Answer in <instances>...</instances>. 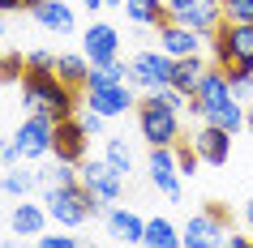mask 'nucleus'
I'll return each mask as SVG.
<instances>
[{"mask_svg": "<svg viewBox=\"0 0 253 248\" xmlns=\"http://www.w3.org/2000/svg\"><path fill=\"white\" fill-rule=\"evenodd\" d=\"M193 99H198L202 124H214V129H223V133L245 129V99L227 86V77H223L219 65H211V73L202 77V86H198Z\"/></svg>", "mask_w": 253, "mask_h": 248, "instance_id": "1", "label": "nucleus"}, {"mask_svg": "<svg viewBox=\"0 0 253 248\" xmlns=\"http://www.w3.org/2000/svg\"><path fill=\"white\" fill-rule=\"evenodd\" d=\"M22 103L30 111L52 116V120H73L78 116V90H69L52 69L47 73L43 69H26V77H22Z\"/></svg>", "mask_w": 253, "mask_h": 248, "instance_id": "2", "label": "nucleus"}, {"mask_svg": "<svg viewBox=\"0 0 253 248\" xmlns=\"http://www.w3.org/2000/svg\"><path fill=\"white\" fill-rule=\"evenodd\" d=\"M43 206H47V218L60 227V231H73V227H82V222H90V214H99V201H94L86 188L78 184H60V188H47L43 193Z\"/></svg>", "mask_w": 253, "mask_h": 248, "instance_id": "3", "label": "nucleus"}, {"mask_svg": "<svg viewBox=\"0 0 253 248\" xmlns=\"http://www.w3.org/2000/svg\"><path fill=\"white\" fill-rule=\"evenodd\" d=\"M211 52L219 69H253V26L223 22L211 35Z\"/></svg>", "mask_w": 253, "mask_h": 248, "instance_id": "4", "label": "nucleus"}, {"mask_svg": "<svg viewBox=\"0 0 253 248\" xmlns=\"http://www.w3.org/2000/svg\"><path fill=\"white\" fill-rule=\"evenodd\" d=\"M137 129H142V137L150 145H176V137H180V111L163 107L155 94H146L137 103Z\"/></svg>", "mask_w": 253, "mask_h": 248, "instance_id": "5", "label": "nucleus"}, {"mask_svg": "<svg viewBox=\"0 0 253 248\" xmlns=\"http://www.w3.org/2000/svg\"><path fill=\"white\" fill-rule=\"evenodd\" d=\"M227 235V210L219 201L193 214V218L180 227V248H219V240Z\"/></svg>", "mask_w": 253, "mask_h": 248, "instance_id": "6", "label": "nucleus"}, {"mask_svg": "<svg viewBox=\"0 0 253 248\" xmlns=\"http://www.w3.org/2000/svg\"><path fill=\"white\" fill-rule=\"evenodd\" d=\"M52 137H56V120L52 116H43V111H30L22 124H17L13 133V150L17 158H47L52 154Z\"/></svg>", "mask_w": 253, "mask_h": 248, "instance_id": "7", "label": "nucleus"}, {"mask_svg": "<svg viewBox=\"0 0 253 248\" xmlns=\"http://www.w3.org/2000/svg\"><path fill=\"white\" fill-rule=\"evenodd\" d=\"M78 180H82V188L99 201V206H116L120 201V193H125V176H120L107 158H94V163H82L78 167Z\"/></svg>", "mask_w": 253, "mask_h": 248, "instance_id": "8", "label": "nucleus"}, {"mask_svg": "<svg viewBox=\"0 0 253 248\" xmlns=\"http://www.w3.org/2000/svg\"><path fill=\"white\" fill-rule=\"evenodd\" d=\"M168 17L211 39L214 30L223 26V0H172L168 4Z\"/></svg>", "mask_w": 253, "mask_h": 248, "instance_id": "9", "label": "nucleus"}, {"mask_svg": "<svg viewBox=\"0 0 253 248\" xmlns=\"http://www.w3.org/2000/svg\"><path fill=\"white\" fill-rule=\"evenodd\" d=\"M137 103H142V99L129 90V81H120V86H86V107L99 111L103 120H116V116H125V111H137Z\"/></svg>", "mask_w": 253, "mask_h": 248, "instance_id": "10", "label": "nucleus"}, {"mask_svg": "<svg viewBox=\"0 0 253 248\" xmlns=\"http://www.w3.org/2000/svg\"><path fill=\"white\" fill-rule=\"evenodd\" d=\"M82 56L90 60V69H103L112 60H120V35L112 22H90L82 35Z\"/></svg>", "mask_w": 253, "mask_h": 248, "instance_id": "11", "label": "nucleus"}, {"mask_svg": "<svg viewBox=\"0 0 253 248\" xmlns=\"http://www.w3.org/2000/svg\"><path fill=\"white\" fill-rule=\"evenodd\" d=\"M172 56L163 52H137L129 60V81L142 86V90H159V86H172Z\"/></svg>", "mask_w": 253, "mask_h": 248, "instance_id": "12", "label": "nucleus"}, {"mask_svg": "<svg viewBox=\"0 0 253 248\" xmlns=\"http://www.w3.org/2000/svg\"><path fill=\"white\" fill-rule=\"evenodd\" d=\"M86 145H90V133L82 129V120H56V137H52V154L60 163H73L82 167V158H86Z\"/></svg>", "mask_w": 253, "mask_h": 248, "instance_id": "13", "label": "nucleus"}, {"mask_svg": "<svg viewBox=\"0 0 253 248\" xmlns=\"http://www.w3.org/2000/svg\"><path fill=\"white\" fill-rule=\"evenodd\" d=\"M146 171H150V184H155L163 197H180V167H176V145H150Z\"/></svg>", "mask_w": 253, "mask_h": 248, "instance_id": "14", "label": "nucleus"}, {"mask_svg": "<svg viewBox=\"0 0 253 248\" xmlns=\"http://www.w3.org/2000/svg\"><path fill=\"white\" fill-rule=\"evenodd\" d=\"M202 43H206V35H198V30L180 26V22H163L159 26V52L172 56V60H185V56H202Z\"/></svg>", "mask_w": 253, "mask_h": 248, "instance_id": "15", "label": "nucleus"}, {"mask_svg": "<svg viewBox=\"0 0 253 248\" xmlns=\"http://www.w3.org/2000/svg\"><path fill=\"white\" fill-rule=\"evenodd\" d=\"M189 145H193V154L202 163H211V167H223L227 154H232V133L214 129V124H202V129L189 133Z\"/></svg>", "mask_w": 253, "mask_h": 248, "instance_id": "16", "label": "nucleus"}, {"mask_svg": "<svg viewBox=\"0 0 253 248\" xmlns=\"http://www.w3.org/2000/svg\"><path fill=\"white\" fill-rule=\"evenodd\" d=\"M9 227H13V235L17 240H39L43 231H47V206H35V201H17L13 206V214H9Z\"/></svg>", "mask_w": 253, "mask_h": 248, "instance_id": "17", "label": "nucleus"}, {"mask_svg": "<svg viewBox=\"0 0 253 248\" xmlns=\"http://www.w3.org/2000/svg\"><path fill=\"white\" fill-rule=\"evenodd\" d=\"M103 218H107V235L112 240H120V244H142V235H146V218L142 214H133V210H125V206H107Z\"/></svg>", "mask_w": 253, "mask_h": 248, "instance_id": "18", "label": "nucleus"}, {"mask_svg": "<svg viewBox=\"0 0 253 248\" xmlns=\"http://www.w3.org/2000/svg\"><path fill=\"white\" fill-rule=\"evenodd\" d=\"M30 17H35L47 35H73V26H78V17H73V9H69L65 0H39V4L30 9Z\"/></svg>", "mask_w": 253, "mask_h": 248, "instance_id": "19", "label": "nucleus"}, {"mask_svg": "<svg viewBox=\"0 0 253 248\" xmlns=\"http://www.w3.org/2000/svg\"><path fill=\"white\" fill-rule=\"evenodd\" d=\"M206 73H211V65H206L202 56H185V60H176V65H172V86H176L180 94H189V99H193Z\"/></svg>", "mask_w": 253, "mask_h": 248, "instance_id": "20", "label": "nucleus"}, {"mask_svg": "<svg viewBox=\"0 0 253 248\" xmlns=\"http://www.w3.org/2000/svg\"><path fill=\"white\" fill-rule=\"evenodd\" d=\"M56 77L65 81L69 90H86V81H90V60L82 52H60L56 56Z\"/></svg>", "mask_w": 253, "mask_h": 248, "instance_id": "21", "label": "nucleus"}, {"mask_svg": "<svg viewBox=\"0 0 253 248\" xmlns=\"http://www.w3.org/2000/svg\"><path fill=\"white\" fill-rule=\"evenodd\" d=\"M142 248H180V227L172 218H146Z\"/></svg>", "mask_w": 253, "mask_h": 248, "instance_id": "22", "label": "nucleus"}, {"mask_svg": "<svg viewBox=\"0 0 253 248\" xmlns=\"http://www.w3.org/2000/svg\"><path fill=\"white\" fill-rule=\"evenodd\" d=\"M125 13H129V22H137V26H155L159 30L163 22H168V4H163V0H125Z\"/></svg>", "mask_w": 253, "mask_h": 248, "instance_id": "23", "label": "nucleus"}, {"mask_svg": "<svg viewBox=\"0 0 253 248\" xmlns=\"http://www.w3.org/2000/svg\"><path fill=\"white\" fill-rule=\"evenodd\" d=\"M35 180H39V188L47 193V188H60V184H78V167L73 163H47V167H39L35 171Z\"/></svg>", "mask_w": 253, "mask_h": 248, "instance_id": "24", "label": "nucleus"}, {"mask_svg": "<svg viewBox=\"0 0 253 248\" xmlns=\"http://www.w3.org/2000/svg\"><path fill=\"white\" fill-rule=\"evenodd\" d=\"M0 188H4L9 197H17V201H22L30 188H39V180H35V171H26V167H9L4 176H0Z\"/></svg>", "mask_w": 253, "mask_h": 248, "instance_id": "25", "label": "nucleus"}, {"mask_svg": "<svg viewBox=\"0 0 253 248\" xmlns=\"http://www.w3.org/2000/svg\"><path fill=\"white\" fill-rule=\"evenodd\" d=\"M103 158H107V163H112V167L120 171V176H129V171H133V150H129V145L120 142V137H107V150H103Z\"/></svg>", "mask_w": 253, "mask_h": 248, "instance_id": "26", "label": "nucleus"}, {"mask_svg": "<svg viewBox=\"0 0 253 248\" xmlns=\"http://www.w3.org/2000/svg\"><path fill=\"white\" fill-rule=\"evenodd\" d=\"M120 81H129V65L112 60V65H103V69H90V81H86V86H120Z\"/></svg>", "mask_w": 253, "mask_h": 248, "instance_id": "27", "label": "nucleus"}, {"mask_svg": "<svg viewBox=\"0 0 253 248\" xmlns=\"http://www.w3.org/2000/svg\"><path fill=\"white\" fill-rule=\"evenodd\" d=\"M26 77V56L22 52H4L0 56V81H22Z\"/></svg>", "mask_w": 253, "mask_h": 248, "instance_id": "28", "label": "nucleus"}, {"mask_svg": "<svg viewBox=\"0 0 253 248\" xmlns=\"http://www.w3.org/2000/svg\"><path fill=\"white\" fill-rule=\"evenodd\" d=\"M223 77H227V86H232L245 103L253 99V69H223Z\"/></svg>", "mask_w": 253, "mask_h": 248, "instance_id": "29", "label": "nucleus"}, {"mask_svg": "<svg viewBox=\"0 0 253 248\" xmlns=\"http://www.w3.org/2000/svg\"><path fill=\"white\" fill-rule=\"evenodd\" d=\"M223 22L253 26V0H223Z\"/></svg>", "mask_w": 253, "mask_h": 248, "instance_id": "30", "label": "nucleus"}, {"mask_svg": "<svg viewBox=\"0 0 253 248\" xmlns=\"http://www.w3.org/2000/svg\"><path fill=\"white\" fill-rule=\"evenodd\" d=\"M35 248H82V240H73L69 231H52V235L43 231L39 240H35Z\"/></svg>", "mask_w": 253, "mask_h": 248, "instance_id": "31", "label": "nucleus"}, {"mask_svg": "<svg viewBox=\"0 0 253 248\" xmlns=\"http://www.w3.org/2000/svg\"><path fill=\"white\" fill-rule=\"evenodd\" d=\"M155 99H159L163 107H172V111H180V107H189V94H180L176 86H159V90H150Z\"/></svg>", "mask_w": 253, "mask_h": 248, "instance_id": "32", "label": "nucleus"}, {"mask_svg": "<svg viewBox=\"0 0 253 248\" xmlns=\"http://www.w3.org/2000/svg\"><path fill=\"white\" fill-rule=\"evenodd\" d=\"M198 163H202V158L198 154H193V145H176V167H180V176H193V171H198Z\"/></svg>", "mask_w": 253, "mask_h": 248, "instance_id": "33", "label": "nucleus"}, {"mask_svg": "<svg viewBox=\"0 0 253 248\" xmlns=\"http://www.w3.org/2000/svg\"><path fill=\"white\" fill-rule=\"evenodd\" d=\"M26 69H43V73L52 69V73H56V56L52 52H30L26 56Z\"/></svg>", "mask_w": 253, "mask_h": 248, "instance_id": "34", "label": "nucleus"}, {"mask_svg": "<svg viewBox=\"0 0 253 248\" xmlns=\"http://www.w3.org/2000/svg\"><path fill=\"white\" fill-rule=\"evenodd\" d=\"M78 120H82V129H86V133H103V124H107V120L99 116V111H90V107H86Z\"/></svg>", "mask_w": 253, "mask_h": 248, "instance_id": "35", "label": "nucleus"}, {"mask_svg": "<svg viewBox=\"0 0 253 248\" xmlns=\"http://www.w3.org/2000/svg\"><path fill=\"white\" fill-rule=\"evenodd\" d=\"M219 248H253V235H240V231H227L219 240Z\"/></svg>", "mask_w": 253, "mask_h": 248, "instance_id": "36", "label": "nucleus"}, {"mask_svg": "<svg viewBox=\"0 0 253 248\" xmlns=\"http://www.w3.org/2000/svg\"><path fill=\"white\" fill-rule=\"evenodd\" d=\"M9 167H17V150L13 142H0V171H9Z\"/></svg>", "mask_w": 253, "mask_h": 248, "instance_id": "37", "label": "nucleus"}, {"mask_svg": "<svg viewBox=\"0 0 253 248\" xmlns=\"http://www.w3.org/2000/svg\"><path fill=\"white\" fill-rule=\"evenodd\" d=\"M35 4H39V0H0V13H22V9H35Z\"/></svg>", "mask_w": 253, "mask_h": 248, "instance_id": "38", "label": "nucleus"}, {"mask_svg": "<svg viewBox=\"0 0 253 248\" xmlns=\"http://www.w3.org/2000/svg\"><path fill=\"white\" fill-rule=\"evenodd\" d=\"M103 4H107V0H82V9H86V13H99Z\"/></svg>", "mask_w": 253, "mask_h": 248, "instance_id": "39", "label": "nucleus"}, {"mask_svg": "<svg viewBox=\"0 0 253 248\" xmlns=\"http://www.w3.org/2000/svg\"><path fill=\"white\" fill-rule=\"evenodd\" d=\"M245 129L253 133V99H249V103H245Z\"/></svg>", "mask_w": 253, "mask_h": 248, "instance_id": "40", "label": "nucleus"}, {"mask_svg": "<svg viewBox=\"0 0 253 248\" xmlns=\"http://www.w3.org/2000/svg\"><path fill=\"white\" fill-rule=\"evenodd\" d=\"M245 227H249V235H253V201L245 206Z\"/></svg>", "mask_w": 253, "mask_h": 248, "instance_id": "41", "label": "nucleus"}, {"mask_svg": "<svg viewBox=\"0 0 253 248\" xmlns=\"http://www.w3.org/2000/svg\"><path fill=\"white\" fill-rule=\"evenodd\" d=\"M4 35H9V30H4V13H0V43H4Z\"/></svg>", "mask_w": 253, "mask_h": 248, "instance_id": "42", "label": "nucleus"}, {"mask_svg": "<svg viewBox=\"0 0 253 248\" xmlns=\"http://www.w3.org/2000/svg\"><path fill=\"white\" fill-rule=\"evenodd\" d=\"M107 4H116V9H125V0H107Z\"/></svg>", "mask_w": 253, "mask_h": 248, "instance_id": "43", "label": "nucleus"}, {"mask_svg": "<svg viewBox=\"0 0 253 248\" xmlns=\"http://www.w3.org/2000/svg\"><path fill=\"white\" fill-rule=\"evenodd\" d=\"M0 248H13V244H0Z\"/></svg>", "mask_w": 253, "mask_h": 248, "instance_id": "44", "label": "nucleus"}, {"mask_svg": "<svg viewBox=\"0 0 253 248\" xmlns=\"http://www.w3.org/2000/svg\"><path fill=\"white\" fill-rule=\"evenodd\" d=\"M82 248H94V244H82Z\"/></svg>", "mask_w": 253, "mask_h": 248, "instance_id": "45", "label": "nucleus"}, {"mask_svg": "<svg viewBox=\"0 0 253 248\" xmlns=\"http://www.w3.org/2000/svg\"><path fill=\"white\" fill-rule=\"evenodd\" d=\"M163 4H172V0H163Z\"/></svg>", "mask_w": 253, "mask_h": 248, "instance_id": "46", "label": "nucleus"}, {"mask_svg": "<svg viewBox=\"0 0 253 248\" xmlns=\"http://www.w3.org/2000/svg\"><path fill=\"white\" fill-rule=\"evenodd\" d=\"M0 86H4V81H0Z\"/></svg>", "mask_w": 253, "mask_h": 248, "instance_id": "47", "label": "nucleus"}]
</instances>
